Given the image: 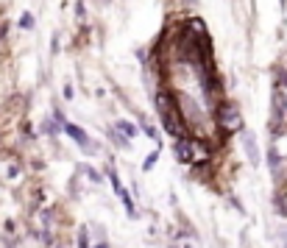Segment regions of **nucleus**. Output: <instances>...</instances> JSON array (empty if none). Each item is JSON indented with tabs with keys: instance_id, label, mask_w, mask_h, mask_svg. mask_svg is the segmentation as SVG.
Instances as JSON below:
<instances>
[{
	"instance_id": "obj_3",
	"label": "nucleus",
	"mask_w": 287,
	"mask_h": 248,
	"mask_svg": "<svg viewBox=\"0 0 287 248\" xmlns=\"http://www.w3.org/2000/svg\"><path fill=\"white\" fill-rule=\"evenodd\" d=\"M64 131L70 137H73V140H76L78 145H84V148H89V137H87V131H84V128H81V125H73V123H64Z\"/></svg>"
},
{
	"instance_id": "obj_8",
	"label": "nucleus",
	"mask_w": 287,
	"mask_h": 248,
	"mask_svg": "<svg viewBox=\"0 0 287 248\" xmlns=\"http://www.w3.org/2000/svg\"><path fill=\"white\" fill-rule=\"evenodd\" d=\"M178 159H184V162H190V159H192V154H190V145L187 142H178Z\"/></svg>"
},
{
	"instance_id": "obj_13",
	"label": "nucleus",
	"mask_w": 287,
	"mask_h": 248,
	"mask_svg": "<svg viewBox=\"0 0 287 248\" xmlns=\"http://www.w3.org/2000/svg\"><path fill=\"white\" fill-rule=\"evenodd\" d=\"M95 248H109V246H106V243H100V246H95Z\"/></svg>"
},
{
	"instance_id": "obj_5",
	"label": "nucleus",
	"mask_w": 287,
	"mask_h": 248,
	"mask_svg": "<svg viewBox=\"0 0 287 248\" xmlns=\"http://www.w3.org/2000/svg\"><path fill=\"white\" fill-rule=\"evenodd\" d=\"M117 195H120V201L126 203V209H128V215H134V212H137V209H134V201H131V195H128V192L123 190V187H120V190H117Z\"/></svg>"
},
{
	"instance_id": "obj_9",
	"label": "nucleus",
	"mask_w": 287,
	"mask_h": 248,
	"mask_svg": "<svg viewBox=\"0 0 287 248\" xmlns=\"http://www.w3.org/2000/svg\"><path fill=\"white\" fill-rule=\"evenodd\" d=\"M156 159H159V154H151V156H148V159L143 162V170H145V173H148V170H151V168L156 165Z\"/></svg>"
},
{
	"instance_id": "obj_4",
	"label": "nucleus",
	"mask_w": 287,
	"mask_h": 248,
	"mask_svg": "<svg viewBox=\"0 0 287 248\" xmlns=\"http://www.w3.org/2000/svg\"><path fill=\"white\" fill-rule=\"evenodd\" d=\"M117 131H120V134H126L128 140H131V137L137 134V128H134V123H128V120H120V123H117Z\"/></svg>"
},
{
	"instance_id": "obj_11",
	"label": "nucleus",
	"mask_w": 287,
	"mask_h": 248,
	"mask_svg": "<svg viewBox=\"0 0 287 248\" xmlns=\"http://www.w3.org/2000/svg\"><path fill=\"white\" fill-rule=\"evenodd\" d=\"M78 246H81V248H89V243H87V232H81V240H78Z\"/></svg>"
},
{
	"instance_id": "obj_10",
	"label": "nucleus",
	"mask_w": 287,
	"mask_h": 248,
	"mask_svg": "<svg viewBox=\"0 0 287 248\" xmlns=\"http://www.w3.org/2000/svg\"><path fill=\"white\" fill-rule=\"evenodd\" d=\"M20 25H22V28H31V25H33V20H31V14H22V20H20Z\"/></svg>"
},
{
	"instance_id": "obj_12",
	"label": "nucleus",
	"mask_w": 287,
	"mask_h": 248,
	"mask_svg": "<svg viewBox=\"0 0 287 248\" xmlns=\"http://www.w3.org/2000/svg\"><path fill=\"white\" fill-rule=\"evenodd\" d=\"M76 14H78V17H84V3H81V0L76 3Z\"/></svg>"
},
{
	"instance_id": "obj_6",
	"label": "nucleus",
	"mask_w": 287,
	"mask_h": 248,
	"mask_svg": "<svg viewBox=\"0 0 287 248\" xmlns=\"http://www.w3.org/2000/svg\"><path fill=\"white\" fill-rule=\"evenodd\" d=\"M245 151H248V159H251V162H256V148H254V137L251 134H245Z\"/></svg>"
},
{
	"instance_id": "obj_2",
	"label": "nucleus",
	"mask_w": 287,
	"mask_h": 248,
	"mask_svg": "<svg viewBox=\"0 0 287 248\" xmlns=\"http://www.w3.org/2000/svg\"><path fill=\"white\" fill-rule=\"evenodd\" d=\"M221 123L226 125V128H240V114H237V106H232V103H226L221 109Z\"/></svg>"
},
{
	"instance_id": "obj_1",
	"label": "nucleus",
	"mask_w": 287,
	"mask_h": 248,
	"mask_svg": "<svg viewBox=\"0 0 287 248\" xmlns=\"http://www.w3.org/2000/svg\"><path fill=\"white\" fill-rule=\"evenodd\" d=\"M156 103H159V114H162V120H165L167 134L184 137V120H181L178 109L173 106V101H167V95H159V98H156Z\"/></svg>"
},
{
	"instance_id": "obj_7",
	"label": "nucleus",
	"mask_w": 287,
	"mask_h": 248,
	"mask_svg": "<svg viewBox=\"0 0 287 248\" xmlns=\"http://www.w3.org/2000/svg\"><path fill=\"white\" fill-rule=\"evenodd\" d=\"M285 106H287L285 95H276V106H273V120H279V114H285Z\"/></svg>"
}]
</instances>
